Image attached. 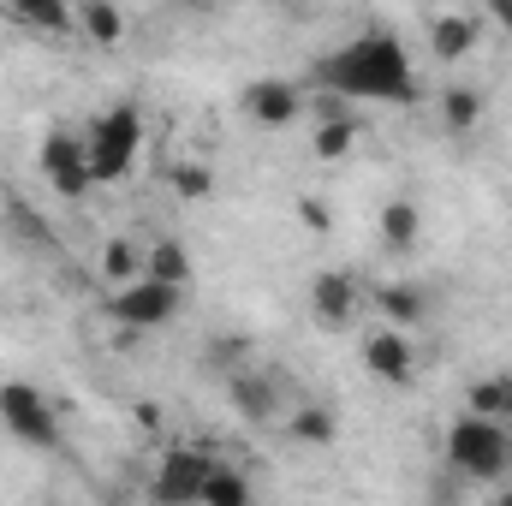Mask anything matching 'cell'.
Instances as JSON below:
<instances>
[{"label":"cell","mask_w":512,"mask_h":506,"mask_svg":"<svg viewBox=\"0 0 512 506\" xmlns=\"http://www.w3.org/2000/svg\"><path fill=\"white\" fill-rule=\"evenodd\" d=\"M155 423H161V411H155V405L143 399V405H137V429H155Z\"/></svg>","instance_id":"27"},{"label":"cell","mask_w":512,"mask_h":506,"mask_svg":"<svg viewBox=\"0 0 512 506\" xmlns=\"http://www.w3.org/2000/svg\"><path fill=\"white\" fill-rule=\"evenodd\" d=\"M78 30H84L96 48H120V42H126V12H120L114 0H84Z\"/></svg>","instance_id":"15"},{"label":"cell","mask_w":512,"mask_h":506,"mask_svg":"<svg viewBox=\"0 0 512 506\" xmlns=\"http://www.w3.org/2000/svg\"><path fill=\"white\" fill-rule=\"evenodd\" d=\"M483 6H489V18H495V24L512 36V0H483Z\"/></svg>","instance_id":"26"},{"label":"cell","mask_w":512,"mask_h":506,"mask_svg":"<svg viewBox=\"0 0 512 506\" xmlns=\"http://www.w3.org/2000/svg\"><path fill=\"white\" fill-rule=\"evenodd\" d=\"M203 501H209V506H245V501H251V483L215 459V471L203 477Z\"/></svg>","instance_id":"22"},{"label":"cell","mask_w":512,"mask_h":506,"mask_svg":"<svg viewBox=\"0 0 512 506\" xmlns=\"http://www.w3.org/2000/svg\"><path fill=\"white\" fill-rule=\"evenodd\" d=\"M245 114H251L262 131H286L304 114V90L286 84V78H256L251 90H245Z\"/></svg>","instance_id":"9"},{"label":"cell","mask_w":512,"mask_h":506,"mask_svg":"<svg viewBox=\"0 0 512 506\" xmlns=\"http://www.w3.org/2000/svg\"><path fill=\"white\" fill-rule=\"evenodd\" d=\"M209 471H215L209 453L173 447V453L161 459V471H155V501H203V477H209Z\"/></svg>","instance_id":"7"},{"label":"cell","mask_w":512,"mask_h":506,"mask_svg":"<svg viewBox=\"0 0 512 506\" xmlns=\"http://www.w3.org/2000/svg\"><path fill=\"white\" fill-rule=\"evenodd\" d=\"M417 233H423L417 203H405V197L382 203V245H387V251H411V245H417Z\"/></svg>","instance_id":"17"},{"label":"cell","mask_w":512,"mask_h":506,"mask_svg":"<svg viewBox=\"0 0 512 506\" xmlns=\"http://www.w3.org/2000/svg\"><path fill=\"white\" fill-rule=\"evenodd\" d=\"M42 173H48V185L66 197V203H78L90 185H96V173H90V143L84 137H72V131H48L42 137Z\"/></svg>","instance_id":"6"},{"label":"cell","mask_w":512,"mask_h":506,"mask_svg":"<svg viewBox=\"0 0 512 506\" xmlns=\"http://www.w3.org/2000/svg\"><path fill=\"white\" fill-rule=\"evenodd\" d=\"M376 310H382L393 328H417L429 316V292L411 286V280H387L382 292H376Z\"/></svg>","instance_id":"14"},{"label":"cell","mask_w":512,"mask_h":506,"mask_svg":"<svg viewBox=\"0 0 512 506\" xmlns=\"http://www.w3.org/2000/svg\"><path fill=\"white\" fill-rule=\"evenodd\" d=\"M298 221H304L310 233H328V227H334V215H328L322 197H298Z\"/></svg>","instance_id":"25"},{"label":"cell","mask_w":512,"mask_h":506,"mask_svg":"<svg viewBox=\"0 0 512 506\" xmlns=\"http://www.w3.org/2000/svg\"><path fill=\"white\" fill-rule=\"evenodd\" d=\"M441 120H447V131H477L483 126V96L477 90H465V84H447L441 90Z\"/></svg>","instance_id":"18"},{"label":"cell","mask_w":512,"mask_h":506,"mask_svg":"<svg viewBox=\"0 0 512 506\" xmlns=\"http://www.w3.org/2000/svg\"><path fill=\"white\" fill-rule=\"evenodd\" d=\"M322 90L346 96V102H417V72H411V54L399 36L387 30H370L346 48H334L322 66H316Z\"/></svg>","instance_id":"1"},{"label":"cell","mask_w":512,"mask_h":506,"mask_svg":"<svg viewBox=\"0 0 512 506\" xmlns=\"http://www.w3.org/2000/svg\"><path fill=\"white\" fill-rule=\"evenodd\" d=\"M6 12H12V24H24L36 36H72L78 30V18H72L66 0H6Z\"/></svg>","instance_id":"13"},{"label":"cell","mask_w":512,"mask_h":506,"mask_svg":"<svg viewBox=\"0 0 512 506\" xmlns=\"http://www.w3.org/2000/svg\"><path fill=\"white\" fill-rule=\"evenodd\" d=\"M286 435H292V441H304V447H328V441L340 435V423H334V411H328V405H298V417L286 423Z\"/></svg>","instance_id":"21"},{"label":"cell","mask_w":512,"mask_h":506,"mask_svg":"<svg viewBox=\"0 0 512 506\" xmlns=\"http://www.w3.org/2000/svg\"><path fill=\"white\" fill-rule=\"evenodd\" d=\"M447 465L471 483H501L512 471V435L501 417H483V411H465L453 429H447Z\"/></svg>","instance_id":"2"},{"label":"cell","mask_w":512,"mask_h":506,"mask_svg":"<svg viewBox=\"0 0 512 506\" xmlns=\"http://www.w3.org/2000/svg\"><path fill=\"white\" fill-rule=\"evenodd\" d=\"M364 370H370L376 381H387V387H405V381L417 376V346L405 340V328L387 322L382 334L364 340Z\"/></svg>","instance_id":"8"},{"label":"cell","mask_w":512,"mask_h":506,"mask_svg":"<svg viewBox=\"0 0 512 506\" xmlns=\"http://www.w3.org/2000/svg\"><path fill=\"white\" fill-rule=\"evenodd\" d=\"M143 274H155V280H167V286H191V251H185L179 239H161L155 251L143 256Z\"/></svg>","instance_id":"20"},{"label":"cell","mask_w":512,"mask_h":506,"mask_svg":"<svg viewBox=\"0 0 512 506\" xmlns=\"http://www.w3.org/2000/svg\"><path fill=\"white\" fill-rule=\"evenodd\" d=\"M477 18H465V12H441L435 24H429V54L441 60V66H459L471 48H477Z\"/></svg>","instance_id":"12"},{"label":"cell","mask_w":512,"mask_h":506,"mask_svg":"<svg viewBox=\"0 0 512 506\" xmlns=\"http://www.w3.org/2000/svg\"><path fill=\"white\" fill-rule=\"evenodd\" d=\"M501 501H507V506H512V483H501Z\"/></svg>","instance_id":"29"},{"label":"cell","mask_w":512,"mask_h":506,"mask_svg":"<svg viewBox=\"0 0 512 506\" xmlns=\"http://www.w3.org/2000/svg\"><path fill=\"white\" fill-rule=\"evenodd\" d=\"M227 399H233V411L251 417V423H268V417L280 411V387H274L268 370H256V364H239V370L227 376Z\"/></svg>","instance_id":"11"},{"label":"cell","mask_w":512,"mask_h":506,"mask_svg":"<svg viewBox=\"0 0 512 506\" xmlns=\"http://www.w3.org/2000/svg\"><path fill=\"white\" fill-rule=\"evenodd\" d=\"M137 274H143V256L131 251L126 239L102 245V280H108V286H126V280H137Z\"/></svg>","instance_id":"23"},{"label":"cell","mask_w":512,"mask_h":506,"mask_svg":"<svg viewBox=\"0 0 512 506\" xmlns=\"http://www.w3.org/2000/svg\"><path fill=\"white\" fill-rule=\"evenodd\" d=\"M179 304H185V286H167V280H155V274H137L126 286H114V298H108V316L120 322V328H167L173 316H179Z\"/></svg>","instance_id":"5"},{"label":"cell","mask_w":512,"mask_h":506,"mask_svg":"<svg viewBox=\"0 0 512 506\" xmlns=\"http://www.w3.org/2000/svg\"><path fill=\"white\" fill-rule=\"evenodd\" d=\"M268 6H280V12H304L310 0H268Z\"/></svg>","instance_id":"28"},{"label":"cell","mask_w":512,"mask_h":506,"mask_svg":"<svg viewBox=\"0 0 512 506\" xmlns=\"http://www.w3.org/2000/svg\"><path fill=\"white\" fill-rule=\"evenodd\" d=\"M90 173H96V185H120L131 167H137V149H143V114L120 102V108H108V114H96L90 120Z\"/></svg>","instance_id":"3"},{"label":"cell","mask_w":512,"mask_h":506,"mask_svg":"<svg viewBox=\"0 0 512 506\" xmlns=\"http://www.w3.org/2000/svg\"><path fill=\"white\" fill-rule=\"evenodd\" d=\"M465 411H483V417H501V423H512V370L471 381V393H465Z\"/></svg>","instance_id":"16"},{"label":"cell","mask_w":512,"mask_h":506,"mask_svg":"<svg viewBox=\"0 0 512 506\" xmlns=\"http://www.w3.org/2000/svg\"><path fill=\"white\" fill-rule=\"evenodd\" d=\"M352 149H358V120L340 108V114H328V120L316 126V155H322V161H346Z\"/></svg>","instance_id":"19"},{"label":"cell","mask_w":512,"mask_h":506,"mask_svg":"<svg viewBox=\"0 0 512 506\" xmlns=\"http://www.w3.org/2000/svg\"><path fill=\"white\" fill-rule=\"evenodd\" d=\"M0 429L18 447H60V411L30 381H0Z\"/></svg>","instance_id":"4"},{"label":"cell","mask_w":512,"mask_h":506,"mask_svg":"<svg viewBox=\"0 0 512 506\" xmlns=\"http://www.w3.org/2000/svg\"><path fill=\"white\" fill-rule=\"evenodd\" d=\"M167 179H173V191H179L185 203H203V197H215V173H209L203 161H179Z\"/></svg>","instance_id":"24"},{"label":"cell","mask_w":512,"mask_h":506,"mask_svg":"<svg viewBox=\"0 0 512 506\" xmlns=\"http://www.w3.org/2000/svg\"><path fill=\"white\" fill-rule=\"evenodd\" d=\"M310 310H316L322 328H352V322H358V280H352L346 268L316 274V286H310Z\"/></svg>","instance_id":"10"}]
</instances>
